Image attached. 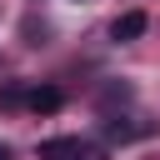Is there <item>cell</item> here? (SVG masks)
Instances as JSON below:
<instances>
[{"mask_svg": "<svg viewBox=\"0 0 160 160\" xmlns=\"http://www.w3.org/2000/svg\"><path fill=\"white\" fill-rule=\"evenodd\" d=\"M25 105H30V110H40V115H55V110L65 105V95H60L55 85H35V90L25 95Z\"/></svg>", "mask_w": 160, "mask_h": 160, "instance_id": "obj_2", "label": "cell"}, {"mask_svg": "<svg viewBox=\"0 0 160 160\" xmlns=\"http://www.w3.org/2000/svg\"><path fill=\"white\" fill-rule=\"evenodd\" d=\"M40 160H105V155H100V145H90L80 135H55L40 145Z\"/></svg>", "mask_w": 160, "mask_h": 160, "instance_id": "obj_1", "label": "cell"}, {"mask_svg": "<svg viewBox=\"0 0 160 160\" xmlns=\"http://www.w3.org/2000/svg\"><path fill=\"white\" fill-rule=\"evenodd\" d=\"M0 160H10V145H0Z\"/></svg>", "mask_w": 160, "mask_h": 160, "instance_id": "obj_4", "label": "cell"}, {"mask_svg": "<svg viewBox=\"0 0 160 160\" xmlns=\"http://www.w3.org/2000/svg\"><path fill=\"white\" fill-rule=\"evenodd\" d=\"M145 25H150V20H145L140 10H125V15L110 25V35H115V40H135V35H145Z\"/></svg>", "mask_w": 160, "mask_h": 160, "instance_id": "obj_3", "label": "cell"}]
</instances>
